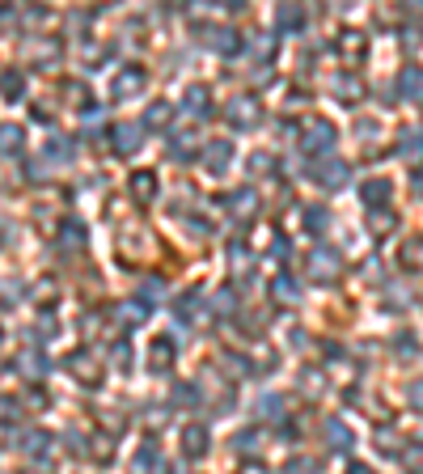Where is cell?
I'll return each mask as SVG.
<instances>
[{
  "label": "cell",
  "mask_w": 423,
  "mask_h": 474,
  "mask_svg": "<svg viewBox=\"0 0 423 474\" xmlns=\"http://www.w3.org/2000/svg\"><path fill=\"white\" fill-rule=\"evenodd\" d=\"M182 454H191V458H203V454H208V432H203L199 424H191V428L182 432Z\"/></svg>",
  "instance_id": "obj_1"
},
{
  "label": "cell",
  "mask_w": 423,
  "mask_h": 474,
  "mask_svg": "<svg viewBox=\"0 0 423 474\" xmlns=\"http://www.w3.org/2000/svg\"><path fill=\"white\" fill-rule=\"evenodd\" d=\"M131 195H136L140 203H148V199L157 195V178H153V174H144V170H140V174H131Z\"/></svg>",
  "instance_id": "obj_2"
},
{
  "label": "cell",
  "mask_w": 423,
  "mask_h": 474,
  "mask_svg": "<svg viewBox=\"0 0 423 474\" xmlns=\"http://www.w3.org/2000/svg\"><path fill=\"white\" fill-rule=\"evenodd\" d=\"M169 360H174V343H169V339H157L153 352H148V365H153V369H169Z\"/></svg>",
  "instance_id": "obj_3"
},
{
  "label": "cell",
  "mask_w": 423,
  "mask_h": 474,
  "mask_svg": "<svg viewBox=\"0 0 423 474\" xmlns=\"http://www.w3.org/2000/svg\"><path fill=\"white\" fill-rule=\"evenodd\" d=\"M144 85V72L140 68H127V76L123 81H114V97H127V93H136Z\"/></svg>",
  "instance_id": "obj_4"
},
{
  "label": "cell",
  "mask_w": 423,
  "mask_h": 474,
  "mask_svg": "<svg viewBox=\"0 0 423 474\" xmlns=\"http://www.w3.org/2000/svg\"><path fill=\"white\" fill-rule=\"evenodd\" d=\"M114 148H119V153H136V148H140V131H136V127H119V131H114Z\"/></svg>",
  "instance_id": "obj_5"
},
{
  "label": "cell",
  "mask_w": 423,
  "mask_h": 474,
  "mask_svg": "<svg viewBox=\"0 0 423 474\" xmlns=\"http://www.w3.org/2000/svg\"><path fill=\"white\" fill-rule=\"evenodd\" d=\"M186 102H191L195 114H208V89H203V85H191V89H186Z\"/></svg>",
  "instance_id": "obj_6"
},
{
  "label": "cell",
  "mask_w": 423,
  "mask_h": 474,
  "mask_svg": "<svg viewBox=\"0 0 423 474\" xmlns=\"http://www.w3.org/2000/svg\"><path fill=\"white\" fill-rule=\"evenodd\" d=\"M229 119L246 127V123H254V119H258V110H250V102H233V106H229Z\"/></svg>",
  "instance_id": "obj_7"
},
{
  "label": "cell",
  "mask_w": 423,
  "mask_h": 474,
  "mask_svg": "<svg viewBox=\"0 0 423 474\" xmlns=\"http://www.w3.org/2000/svg\"><path fill=\"white\" fill-rule=\"evenodd\" d=\"M305 144H309V148H326V144H330V127H326V123H314Z\"/></svg>",
  "instance_id": "obj_8"
},
{
  "label": "cell",
  "mask_w": 423,
  "mask_h": 474,
  "mask_svg": "<svg viewBox=\"0 0 423 474\" xmlns=\"http://www.w3.org/2000/svg\"><path fill=\"white\" fill-rule=\"evenodd\" d=\"M386 195H390V182H381V178L364 182V203H377V199H386Z\"/></svg>",
  "instance_id": "obj_9"
},
{
  "label": "cell",
  "mask_w": 423,
  "mask_h": 474,
  "mask_svg": "<svg viewBox=\"0 0 423 474\" xmlns=\"http://www.w3.org/2000/svg\"><path fill=\"white\" fill-rule=\"evenodd\" d=\"M326 437H330V441H335V445H330V449H347V445H352V437H347V428H343V424H335V420H330V424H326Z\"/></svg>",
  "instance_id": "obj_10"
},
{
  "label": "cell",
  "mask_w": 423,
  "mask_h": 474,
  "mask_svg": "<svg viewBox=\"0 0 423 474\" xmlns=\"http://www.w3.org/2000/svg\"><path fill=\"white\" fill-rule=\"evenodd\" d=\"M403 267H423V246L419 242H407V246H403Z\"/></svg>",
  "instance_id": "obj_11"
},
{
  "label": "cell",
  "mask_w": 423,
  "mask_h": 474,
  "mask_svg": "<svg viewBox=\"0 0 423 474\" xmlns=\"http://www.w3.org/2000/svg\"><path fill=\"white\" fill-rule=\"evenodd\" d=\"M216 47H220L225 55H233V51H237V34H233V30H220V34H216Z\"/></svg>",
  "instance_id": "obj_12"
},
{
  "label": "cell",
  "mask_w": 423,
  "mask_h": 474,
  "mask_svg": "<svg viewBox=\"0 0 423 474\" xmlns=\"http://www.w3.org/2000/svg\"><path fill=\"white\" fill-rule=\"evenodd\" d=\"M21 89H25V81H21L17 72H8V76H4V97H21Z\"/></svg>",
  "instance_id": "obj_13"
},
{
  "label": "cell",
  "mask_w": 423,
  "mask_h": 474,
  "mask_svg": "<svg viewBox=\"0 0 423 474\" xmlns=\"http://www.w3.org/2000/svg\"><path fill=\"white\" fill-rule=\"evenodd\" d=\"M144 119H148L153 127H161V123L169 119V106H165V102H157V106H148V114H144Z\"/></svg>",
  "instance_id": "obj_14"
},
{
  "label": "cell",
  "mask_w": 423,
  "mask_h": 474,
  "mask_svg": "<svg viewBox=\"0 0 423 474\" xmlns=\"http://www.w3.org/2000/svg\"><path fill=\"white\" fill-rule=\"evenodd\" d=\"M335 267H339V259H335L330 250H326V254H322V250L314 254V271H335Z\"/></svg>",
  "instance_id": "obj_15"
},
{
  "label": "cell",
  "mask_w": 423,
  "mask_h": 474,
  "mask_svg": "<svg viewBox=\"0 0 423 474\" xmlns=\"http://www.w3.org/2000/svg\"><path fill=\"white\" fill-rule=\"evenodd\" d=\"M280 25L284 30H297L301 25V8H280Z\"/></svg>",
  "instance_id": "obj_16"
},
{
  "label": "cell",
  "mask_w": 423,
  "mask_h": 474,
  "mask_svg": "<svg viewBox=\"0 0 423 474\" xmlns=\"http://www.w3.org/2000/svg\"><path fill=\"white\" fill-rule=\"evenodd\" d=\"M284 474H314V462H305V458H301V462H292V466H284Z\"/></svg>",
  "instance_id": "obj_17"
},
{
  "label": "cell",
  "mask_w": 423,
  "mask_h": 474,
  "mask_svg": "<svg viewBox=\"0 0 423 474\" xmlns=\"http://www.w3.org/2000/svg\"><path fill=\"white\" fill-rule=\"evenodd\" d=\"M403 89H407V93H415V89H419V76H415V68H407V76H403Z\"/></svg>",
  "instance_id": "obj_18"
},
{
  "label": "cell",
  "mask_w": 423,
  "mask_h": 474,
  "mask_svg": "<svg viewBox=\"0 0 423 474\" xmlns=\"http://www.w3.org/2000/svg\"><path fill=\"white\" fill-rule=\"evenodd\" d=\"M275 297H288V301H292V297H297V284H288V280H280V284H275Z\"/></svg>",
  "instance_id": "obj_19"
},
{
  "label": "cell",
  "mask_w": 423,
  "mask_h": 474,
  "mask_svg": "<svg viewBox=\"0 0 423 474\" xmlns=\"http://www.w3.org/2000/svg\"><path fill=\"white\" fill-rule=\"evenodd\" d=\"M148 466H157V445H153V449H144V454H140V470H148Z\"/></svg>",
  "instance_id": "obj_20"
},
{
  "label": "cell",
  "mask_w": 423,
  "mask_h": 474,
  "mask_svg": "<svg viewBox=\"0 0 423 474\" xmlns=\"http://www.w3.org/2000/svg\"><path fill=\"white\" fill-rule=\"evenodd\" d=\"M242 474H263V466H246Z\"/></svg>",
  "instance_id": "obj_21"
},
{
  "label": "cell",
  "mask_w": 423,
  "mask_h": 474,
  "mask_svg": "<svg viewBox=\"0 0 423 474\" xmlns=\"http://www.w3.org/2000/svg\"><path fill=\"white\" fill-rule=\"evenodd\" d=\"M347 474H373V470H364V466H352V470H347Z\"/></svg>",
  "instance_id": "obj_22"
},
{
  "label": "cell",
  "mask_w": 423,
  "mask_h": 474,
  "mask_svg": "<svg viewBox=\"0 0 423 474\" xmlns=\"http://www.w3.org/2000/svg\"><path fill=\"white\" fill-rule=\"evenodd\" d=\"M415 403H423V386H415Z\"/></svg>",
  "instance_id": "obj_23"
},
{
  "label": "cell",
  "mask_w": 423,
  "mask_h": 474,
  "mask_svg": "<svg viewBox=\"0 0 423 474\" xmlns=\"http://www.w3.org/2000/svg\"><path fill=\"white\" fill-rule=\"evenodd\" d=\"M415 191H419V195H423V174H419V178H415Z\"/></svg>",
  "instance_id": "obj_24"
}]
</instances>
